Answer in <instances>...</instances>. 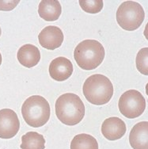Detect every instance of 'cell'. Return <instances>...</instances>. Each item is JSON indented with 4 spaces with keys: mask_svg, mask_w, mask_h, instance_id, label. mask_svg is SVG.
<instances>
[{
    "mask_svg": "<svg viewBox=\"0 0 148 149\" xmlns=\"http://www.w3.org/2000/svg\"><path fill=\"white\" fill-rule=\"evenodd\" d=\"M105 55L103 45L95 40H83L74 51V58L79 67L86 71L97 68L103 62Z\"/></svg>",
    "mask_w": 148,
    "mask_h": 149,
    "instance_id": "3",
    "label": "cell"
},
{
    "mask_svg": "<svg viewBox=\"0 0 148 149\" xmlns=\"http://www.w3.org/2000/svg\"><path fill=\"white\" fill-rule=\"evenodd\" d=\"M86 100L96 106L108 103L113 95V86L108 77L96 74L86 79L83 87Z\"/></svg>",
    "mask_w": 148,
    "mask_h": 149,
    "instance_id": "2",
    "label": "cell"
},
{
    "mask_svg": "<svg viewBox=\"0 0 148 149\" xmlns=\"http://www.w3.org/2000/svg\"><path fill=\"white\" fill-rule=\"evenodd\" d=\"M136 68L142 74H148V48H143L136 56Z\"/></svg>",
    "mask_w": 148,
    "mask_h": 149,
    "instance_id": "16",
    "label": "cell"
},
{
    "mask_svg": "<svg viewBox=\"0 0 148 149\" xmlns=\"http://www.w3.org/2000/svg\"><path fill=\"white\" fill-rule=\"evenodd\" d=\"M20 129L17 113L10 109L0 110V138L10 139L16 136Z\"/></svg>",
    "mask_w": 148,
    "mask_h": 149,
    "instance_id": "7",
    "label": "cell"
},
{
    "mask_svg": "<svg viewBox=\"0 0 148 149\" xmlns=\"http://www.w3.org/2000/svg\"><path fill=\"white\" fill-rule=\"evenodd\" d=\"M118 106L124 117L129 119L136 118L145 110L146 100L140 91L129 90L120 96Z\"/></svg>",
    "mask_w": 148,
    "mask_h": 149,
    "instance_id": "6",
    "label": "cell"
},
{
    "mask_svg": "<svg viewBox=\"0 0 148 149\" xmlns=\"http://www.w3.org/2000/svg\"><path fill=\"white\" fill-rule=\"evenodd\" d=\"M22 114L29 126L39 128L49 121L51 114L50 106L44 97L33 95L24 102Z\"/></svg>",
    "mask_w": 148,
    "mask_h": 149,
    "instance_id": "4",
    "label": "cell"
},
{
    "mask_svg": "<svg viewBox=\"0 0 148 149\" xmlns=\"http://www.w3.org/2000/svg\"><path fill=\"white\" fill-rule=\"evenodd\" d=\"M1 63H2V55L0 53V65H1Z\"/></svg>",
    "mask_w": 148,
    "mask_h": 149,
    "instance_id": "19",
    "label": "cell"
},
{
    "mask_svg": "<svg viewBox=\"0 0 148 149\" xmlns=\"http://www.w3.org/2000/svg\"><path fill=\"white\" fill-rule=\"evenodd\" d=\"M38 39L39 43L43 48L49 50H55L61 46L64 36L59 27L49 26L41 30Z\"/></svg>",
    "mask_w": 148,
    "mask_h": 149,
    "instance_id": "8",
    "label": "cell"
},
{
    "mask_svg": "<svg viewBox=\"0 0 148 149\" xmlns=\"http://www.w3.org/2000/svg\"><path fill=\"white\" fill-rule=\"evenodd\" d=\"M20 3L19 0L16 1H0V10L10 11L15 8L18 3Z\"/></svg>",
    "mask_w": 148,
    "mask_h": 149,
    "instance_id": "18",
    "label": "cell"
},
{
    "mask_svg": "<svg viewBox=\"0 0 148 149\" xmlns=\"http://www.w3.org/2000/svg\"><path fill=\"white\" fill-rule=\"evenodd\" d=\"M56 114L66 125H75L80 123L85 116V106L79 96L67 93L57 98Z\"/></svg>",
    "mask_w": 148,
    "mask_h": 149,
    "instance_id": "1",
    "label": "cell"
},
{
    "mask_svg": "<svg viewBox=\"0 0 148 149\" xmlns=\"http://www.w3.org/2000/svg\"><path fill=\"white\" fill-rule=\"evenodd\" d=\"M1 34H2V29L0 28V36H1Z\"/></svg>",
    "mask_w": 148,
    "mask_h": 149,
    "instance_id": "20",
    "label": "cell"
},
{
    "mask_svg": "<svg viewBox=\"0 0 148 149\" xmlns=\"http://www.w3.org/2000/svg\"><path fill=\"white\" fill-rule=\"evenodd\" d=\"M129 143L133 149H148V122L141 121L131 129Z\"/></svg>",
    "mask_w": 148,
    "mask_h": 149,
    "instance_id": "11",
    "label": "cell"
},
{
    "mask_svg": "<svg viewBox=\"0 0 148 149\" xmlns=\"http://www.w3.org/2000/svg\"><path fill=\"white\" fill-rule=\"evenodd\" d=\"M73 73V64L71 60L63 56L52 60L49 65V74L54 80H67Z\"/></svg>",
    "mask_w": 148,
    "mask_h": 149,
    "instance_id": "9",
    "label": "cell"
},
{
    "mask_svg": "<svg viewBox=\"0 0 148 149\" xmlns=\"http://www.w3.org/2000/svg\"><path fill=\"white\" fill-rule=\"evenodd\" d=\"M17 57L22 66L30 68L39 63L40 60V50L35 45L27 44L19 49Z\"/></svg>",
    "mask_w": 148,
    "mask_h": 149,
    "instance_id": "12",
    "label": "cell"
},
{
    "mask_svg": "<svg viewBox=\"0 0 148 149\" xmlns=\"http://www.w3.org/2000/svg\"><path fill=\"white\" fill-rule=\"evenodd\" d=\"M117 21L122 29L133 31L140 27L145 18V13L140 3L134 1H125L117 11Z\"/></svg>",
    "mask_w": 148,
    "mask_h": 149,
    "instance_id": "5",
    "label": "cell"
},
{
    "mask_svg": "<svg viewBox=\"0 0 148 149\" xmlns=\"http://www.w3.org/2000/svg\"><path fill=\"white\" fill-rule=\"evenodd\" d=\"M79 5L83 10L89 14L99 13L103 8L102 0H80Z\"/></svg>",
    "mask_w": 148,
    "mask_h": 149,
    "instance_id": "17",
    "label": "cell"
},
{
    "mask_svg": "<svg viewBox=\"0 0 148 149\" xmlns=\"http://www.w3.org/2000/svg\"><path fill=\"white\" fill-rule=\"evenodd\" d=\"M62 7L57 0H42L39 4V15L47 22L56 21L60 17Z\"/></svg>",
    "mask_w": 148,
    "mask_h": 149,
    "instance_id": "13",
    "label": "cell"
},
{
    "mask_svg": "<svg viewBox=\"0 0 148 149\" xmlns=\"http://www.w3.org/2000/svg\"><path fill=\"white\" fill-rule=\"evenodd\" d=\"M22 149H44L45 140L41 134L36 132H28L22 136Z\"/></svg>",
    "mask_w": 148,
    "mask_h": 149,
    "instance_id": "14",
    "label": "cell"
},
{
    "mask_svg": "<svg viewBox=\"0 0 148 149\" xmlns=\"http://www.w3.org/2000/svg\"><path fill=\"white\" fill-rule=\"evenodd\" d=\"M71 149H98V143L91 135L82 133L73 138Z\"/></svg>",
    "mask_w": 148,
    "mask_h": 149,
    "instance_id": "15",
    "label": "cell"
},
{
    "mask_svg": "<svg viewBox=\"0 0 148 149\" xmlns=\"http://www.w3.org/2000/svg\"><path fill=\"white\" fill-rule=\"evenodd\" d=\"M101 132L108 141L119 140L125 134L126 125L120 118L116 117L108 118L103 122Z\"/></svg>",
    "mask_w": 148,
    "mask_h": 149,
    "instance_id": "10",
    "label": "cell"
}]
</instances>
